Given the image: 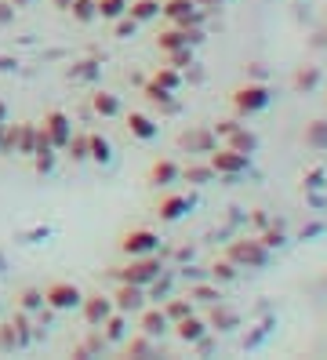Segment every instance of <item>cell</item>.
<instances>
[{
	"instance_id": "obj_46",
	"label": "cell",
	"mask_w": 327,
	"mask_h": 360,
	"mask_svg": "<svg viewBox=\"0 0 327 360\" xmlns=\"http://www.w3.org/2000/svg\"><path fill=\"white\" fill-rule=\"evenodd\" d=\"M51 8L55 11H70V0H51Z\"/></svg>"
},
{
	"instance_id": "obj_28",
	"label": "cell",
	"mask_w": 327,
	"mask_h": 360,
	"mask_svg": "<svg viewBox=\"0 0 327 360\" xmlns=\"http://www.w3.org/2000/svg\"><path fill=\"white\" fill-rule=\"evenodd\" d=\"M15 309H22V313H44V288H22L18 295H15Z\"/></svg>"
},
{
	"instance_id": "obj_36",
	"label": "cell",
	"mask_w": 327,
	"mask_h": 360,
	"mask_svg": "<svg viewBox=\"0 0 327 360\" xmlns=\"http://www.w3.org/2000/svg\"><path fill=\"white\" fill-rule=\"evenodd\" d=\"M160 306H164V313H167V321H171V324L193 313V299H189V295H179V299H164Z\"/></svg>"
},
{
	"instance_id": "obj_16",
	"label": "cell",
	"mask_w": 327,
	"mask_h": 360,
	"mask_svg": "<svg viewBox=\"0 0 327 360\" xmlns=\"http://www.w3.org/2000/svg\"><path fill=\"white\" fill-rule=\"evenodd\" d=\"M113 306L120 309V313H139L142 306H146V288H139V284H117V291H113Z\"/></svg>"
},
{
	"instance_id": "obj_33",
	"label": "cell",
	"mask_w": 327,
	"mask_h": 360,
	"mask_svg": "<svg viewBox=\"0 0 327 360\" xmlns=\"http://www.w3.org/2000/svg\"><path fill=\"white\" fill-rule=\"evenodd\" d=\"M291 84H295V91H313V88H320V66H298L295 77H291Z\"/></svg>"
},
{
	"instance_id": "obj_27",
	"label": "cell",
	"mask_w": 327,
	"mask_h": 360,
	"mask_svg": "<svg viewBox=\"0 0 327 360\" xmlns=\"http://www.w3.org/2000/svg\"><path fill=\"white\" fill-rule=\"evenodd\" d=\"M182 179L193 182V186H207V182H214L218 175H214V167H211L207 157H204V160H189V164L182 167Z\"/></svg>"
},
{
	"instance_id": "obj_20",
	"label": "cell",
	"mask_w": 327,
	"mask_h": 360,
	"mask_svg": "<svg viewBox=\"0 0 327 360\" xmlns=\"http://www.w3.org/2000/svg\"><path fill=\"white\" fill-rule=\"evenodd\" d=\"M102 338H105V342L109 346H117V342H124V338H127V313H120V309H113V313H109L105 316V321H102Z\"/></svg>"
},
{
	"instance_id": "obj_12",
	"label": "cell",
	"mask_w": 327,
	"mask_h": 360,
	"mask_svg": "<svg viewBox=\"0 0 327 360\" xmlns=\"http://www.w3.org/2000/svg\"><path fill=\"white\" fill-rule=\"evenodd\" d=\"M124 117V128H127V135L131 139H139V142H153L160 135V124L153 120L149 113H142V110H131V113H120Z\"/></svg>"
},
{
	"instance_id": "obj_19",
	"label": "cell",
	"mask_w": 327,
	"mask_h": 360,
	"mask_svg": "<svg viewBox=\"0 0 327 360\" xmlns=\"http://www.w3.org/2000/svg\"><path fill=\"white\" fill-rule=\"evenodd\" d=\"M30 346V338L18 331V324H15V316H0V353H15V349H26Z\"/></svg>"
},
{
	"instance_id": "obj_50",
	"label": "cell",
	"mask_w": 327,
	"mask_h": 360,
	"mask_svg": "<svg viewBox=\"0 0 327 360\" xmlns=\"http://www.w3.org/2000/svg\"><path fill=\"white\" fill-rule=\"evenodd\" d=\"M0 135H4V124H0Z\"/></svg>"
},
{
	"instance_id": "obj_23",
	"label": "cell",
	"mask_w": 327,
	"mask_h": 360,
	"mask_svg": "<svg viewBox=\"0 0 327 360\" xmlns=\"http://www.w3.org/2000/svg\"><path fill=\"white\" fill-rule=\"evenodd\" d=\"M37 142H40L37 124H18V128H15V153H18V157H33Z\"/></svg>"
},
{
	"instance_id": "obj_11",
	"label": "cell",
	"mask_w": 327,
	"mask_h": 360,
	"mask_svg": "<svg viewBox=\"0 0 327 360\" xmlns=\"http://www.w3.org/2000/svg\"><path fill=\"white\" fill-rule=\"evenodd\" d=\"M179 179H182V164L174 160V157H157V160L149 164V172H146V182L153 189H171Z\"/></svg>"
},
{
	"instance_id": "obj_34",
	"label": "cell",
	"mask_w": 327,
	"mask_h": 360,
	"mask_svg": "<svg viewBox=\"0 0 327 360\" xmlns=\"http://www.w3.org/2000/svg\"><path fill=\"white\" fill-rule=\"evenodd\" d=\"M189 299L193 302H200V306H214V302H222V291H218V284H189Z\"/></svg>"
},
{
	"instance_id": "obj_44",
	"label": "cell",
	"mask_w": 327,
	"mask_h": 360,
	"mask_svg": "<svg viewBox=\"0 0 327 360\" xmlns=\"http://www.w3.org/2000/svg\"><path fill=\"white\" fill-rule=\"evenodd\" d=\"M305 186H309V189H316V186H323V172H320V167H313V172H309V175H305Z\"/></svg>"
},
{
	"instance_id": "obj_13",
	"label": "cell",
	"mask_w": 327,
	"mask_h": 360,
	"mask_svg": "<svg viewBox=\"0 0 327 360\" xmlns=\"http://www.w3.org/2000/svg\"><path fill=\"white\" fill-rule=\"evenodd\" d=\"M139 331L142 335H149V338H164L167 331H171V321H167V313H164V306L157 302V306H142L139 309Z\"/></svg>"
},
{
	"instance_id": "obj_18",
	"label": "cell",
	"mask_w": 327,
	"mask_h": 360,
	"mask_svg": "<svg viewBox=\"0 0 327 360\" xmlns=\"http://www.w3.org/2000/svg\"><path fill=\"white\" fill-rule=\"evenodd\" d=\"M87 105H91V113H95V117H102V120H113V117H120V113H124L120 98H117L113 91H105V88L91 91V98H87Z\"/></svg>"
},
{
	"instance_id": "obj_7",
	"label": "cell",
	"mask_w": 327,
	"mask_h": 360,
	"mask_svg": "<svg viewBox=\"0 0 327 360\" xmlns=\"http://www.w3.org/2000/svg\"><path fill=\"white\" fill-rule=\"evenodd\" d=\"M37 128H40L44 139H48V146L65 150V142H70V135H73V120H70V113H65V110H48V113L37 120Z\"/></svg>"
},
{
	"instance_id": "obj_25",
	"label": "cell",
	"mask_w": 327,
	"mask_h": 360,
	"mask_svg": "<svg viewBox=\"0 0 327 360\" xmlns=\"http://www.w3.org/2000/svg\"><path fill=\"white\" fill-rule=\"evenodd\" d=\"M302 142L309 146V150L323 153V150H327V120H323V117H316V120H309V124H305Z\"/></svg>"
},
{
	"instance_id": "obj_1",
	"label": "cell",
	"mask_w": 327,
	"mask_h": 360,
	"mask_svg": "<svg viewBox=\"0 0 327 360\" xmlns=\"http://www.w3.org/2000/svg\"><path fill=\"white\" fill-rule=\"evenodd\" d=\"M109 273H113L117 281H124V284L149 288V284H153V281H157L160 273H164V259L157 255V251H153V255H131L124 266H113Z\"/></svg>"
},
{
	"instance_id": "obj_14",
	"label": "cell",
	"mask_w": 327,
	"mask_h": 360,
	"mask_svg": "<svg viewBox=\"0 0 327 360\" xmlns=\"http://www.w3.org/2000/svg\"><path fill=\"white\" fill-rule=\"evenodd\" d=\"M218 146V135L211 131V128H189V131H182L179 135V150H189V153H211Z\"/></svg>"
},
{
	"instance_id": "obj_22",
	"label": "cell",
	"mask_w": 327,
	"mask_h": 360,
	"mask_svg": "<svg viewBox=\"0 0 327 360\" xmlns=\"http://www.w3.org/2000/svg\"><path fill=\"white\" fill-rule=\"evenodd\" d=\"M127 15L135 18L139 26L157 22V18H160V0H127Z\"/></svg>"
},
{
	"instance_id": "obj_15",
	"label": "cell",
	"mask_w": 327,
	"mask_h": 360,
	"mask_svg": "<svg viewBox=\"0 0 327 360\" xmlns=\"http://www.w3.org/2000/svg\"><path fill=\"white\" fill-rule=\"evenodd\" d=\"M142 98L153 105V110H160V117H171V113H179V98H174V91L160 88V84H142Z\"/></svg>"
},
{
	"instance_id": "obj_49",
	"label": "cell",
	"mask_w": 327,
	"mask_h": 360,
	"mask_svg": "<svg viewBox=\"0 0 327 360\" xmlns=\"http://www.w3.org/2000/svg\"><path fill=\"white\" fill-rule=\"evenodd\" d=\"M0 316H4V299H0Z\"/></svg>"
},
{
	"instance_id": "obj_38",
	"label": "cell",
	"mask_w": 327,
	"mask_h": 360,
	"mask_svg": "<svg viewBox=\"0 0 327 360\" xmlns=\"http://www.w3.org/2000/svg\"><path fill=\"white\" fill-rule=\"evenodd\" d=\"M95 11L102 22H113V18H120L127 11V0H95Z\"/></svg>"
},
{
	"instance_id": "obj_47",
	"label": "cell",
	"mask_w": 327,
	"mask_h": 360,
	"mask_svg": "<svg viewBox=\"0 0 327 360\" xmlns=\"http://www.w3.org/2000/svg\"><path fill=\"white\" fill-rule=\"evenodd\" d=\"M15 8H30V4H37V0H11Z\"/></svg>"
},
{
	"instance_id": "obj_45",
	"label": "cell",
	"mask_w": 327,
	"mask_h": 360,
	"mask_svg": "<svg viewBox=\"0 0 327 360\" xmlns=\"http://www.w3.org/2000/svg\"><path fill=\"white\" fill-rule=\"evenodd\" d=\"M196 4H200V8L207 11V8H218V4H229V0H196Z\"/></svg>"
},
{
	"instance_id": "obj_35",
	"label": "cell",
	"mask_w": 327,
	"mask_h": 360,
	"mask_svg": "<svg viewBox=\"0 0 327 360\" xmlns=\"http://www.w3.org/2000/svg\"><path fill=\"white\" fill-rule=\"evenodd\" d=\"M236 273H240V266H236L233 259H226V255L211 262V281H214V284H229V281H236Z\"/></svg>"
},
{
	"instance_id": "obj_24",
	"label": "cell",
	"mask_w": 327,
	"mask_h": 360,
	"mask_svg": "<svg viewBox=\"0 0 327 360\" xmlns=\"http://www.w3.org/2000/svg\"><path fill=\"white\" fill-rule=\"evenodd\" d=\"M87 160L109 164L113 160V142H109L105 135H98V131H87Z\"/></svg>"
},
{
	"instance_id": "obj_31",
	"label": "cell",
	"mask_w": 327,
	"mask_h": 360,
	"mask_svg": "<svg viewBox=\"0 0 327 360\" xmlns=\"http://www.w3.org/2000/svg\"><path fill=\"white\" fill-rule=\"evenodd\" d=\"M124 349H127V356H153L157 353V338H149V335H127L124 338Z\"/></svg>"
},
{
	"instance_id": "obj_2",
	"label": "cell",
	"mask_w": 327,
	"mask_h": 360,
	"mask_svg": "<svg viewBox=\"0 0 327 360\" xmlns=\"http://www.w3.org/2000/svg\"><path fill=\"white\" fill-rule=\"evenodd\" d=\"M269 102H273V95L262 80H248V84H240V88L229 91V105H233L236 117H255V113L266 110Z\"/></svg>"
},
{
	"instance_id": "obj_8",
	"label": "cell",
	"mask_w": 327,
	"mask_h": 360,
	"mask_svg": "<svg viewBox=\"0 0 327 360\" xmlns=\"http://www.w3.org/2000/svg\"><path fill=\"white\" fill-rule=\"evenodd\" d=\"M160 18H167L171 26H200L204 8L196 0H160Z\"/></svg>"
},
{
	"instance_id": "obj_17",
	"label": "cell",
	"mask_w": 327,
	"mask_h": 360,
	"mask_svg": "<svg viewBox=\"0 0 327 360\" xmlns=\"http://www.w3.org/2000/svg\"><path fill=\"white\" fill-rule=\"evenodd\" d=\"M171 331L179 335L186 346H193V342H200V338H204L211 328H207V321H204V316L189 313V316H182V321H174V324H171Z\"/></svg>"
},
{
	"instance_id": "obj_39",
	"label": "cell",
	"mask_w": 327,
	"mask_h": 360,
	"mask_svg": "<svg viewBox=\"0 0 327 360\" xmlns=\"http://www.w3.org/2000/svg\"><path fill=\"white\" fill-rule=\"evenodd\" d=\"M65 153H70L77 164H80V160H87V131H73V135H70V142H65Z\"/></svg>"
},
{
	"instance_id": "obj_29",
	"label": "cell",
	"mask_w": 327,
	"mask_h": 360,
	"mask_svg": "<svg viewBox=\"0 0 327 360\" xmlns=\"http://www.w3.org/2000/svg\"><path fill=\"white\" fill-rule=\"evenodd\" d=\"M182 44H189V30H186V26H167V30L157 37L160 55H167V51H174V48H182Z\"/></svg>"
},
{
	"instance_id": "obj_41",
	"label": "cell",
	"mask_w": 327,
	"mask_h": 360,
	"mask_svg": "<svg viewBox=\"0 0 327 360\" xmlns=\"http://www.w3.org/2000/svg\"><path fill=\"white\" fill-rule=\"evenodd\" d=\"M164 58H167V66H174V70H186V66H193V44L174 48V51H167Z\"/></svg>"
},
{
	"instance_id": "obj_32",
	"label": "cell",
	"mask_w": 327,
	"mask_h": 360,
	"mask_svg": "<svg viewBox=\"0 0 327 360\" xmlns=\"http://www.w3.org/2000/svg\"><path fill=\"white\" fill-rule=\"evenodd\" d=\"M73 18L77 26H87V22H95L98 11H95V0H70V11H65Z\"/></svg>"
},
{
	"instance_id": "obj_21",
	"label": "cell",
	"mask_w": 327,
	"mask_h": 360,
	"mask_svg": "<svg viewBox=\"0 0 327 360\" xmlns=\"http://www.w3.org/2000/svg\"><path fill=\"white\" fill-rule=\"evenodd\" d=\"M207 328H211V331H218V335H226V331L240 328V316H236L229 306L214 302V306H211V316H207Z\"/></svg>"
},
{
	"instance_id": "obj_3",
	"label": "cell",
	"mask_w": 327,
	"mask_h": 360,
	"mask_svg": "<svg viewBox=\"0 0 327 360\" xmlns=\"http://www.w3.org/2000/svg\"><path fill=\"white\" fill-rule=\"evenodd\" d=\"M226 259H233L240 269H262L269 262V248L262 244L258 237H240V240H229Z\"/></svg>"
},
{
	"instance_id": "obj_30",
	"label": "cell",
	"mask_w": 327,
	"mask_h": 360,
	"mask_svg": "<svg viewBox=\"0 0 327 360\" xmlns=\"http://www.w3.org/2000/svg\"><path fill=\"white\" fill-rule=\"evenodd\" d=\"M102 349H109V342L102 338V331H98V328H87V338L73 346V356H98Z\"/></svg>"
},
{
	"instance_id": "obj_10",
	"label": "cell",
	"mask_w": 327,
	"mask_h": 360,
	"mask_svg": "<svg viewBox=\"0 0 327 360\" xmlns=\"http://www.w3.org/2000/svg\"><path fill=\"white\" fill-rule=\"evenodd\" d=\"M189 207H193V197L174 193V189H164V193L157 197V204H153V215H157L160 222H179Z\"/></svg>"
},
{
	"instance_id": "obj_40",
	"label": "cell",
	"mask_w": 327,
	"mask_h": 360,
	"mask_svg": "<svg viewBox=\"0 0 327 360\" xmlns=\"http://www.w3.org/2000/svg\"><path fill=\"white\" fill-rule=\"evenodd\" d=\"M135 33H139V22H135L127 11H124L120 18H113V37H117V40H131Z\"/></svg>"
},
{
	"instance_id": "obj_48",
	"label": "cell",
	"mask_w": 327,
	"mask_h": 360,
	"mask_svg": "<svg viewBox=\"0 0 327 360\" xmlns=\"http://www.w3.org/2000/svg\"><path fill=\"white\" fill-rule=\"evenodd\" d=\"M0 124H8V105L0 102Z\"/></svg>"
},
{
	"instance_id": "obj_37",
	"label": "cell",
	"mask_w": 327,
	"mask_h": 360,
	"mask_svg": "<svg viewBox=\"0 0 327 360\" xmlns=\"http://www.w3.org/2000/svg\"><path fill=\"white\" fill-rule=\"evenodd\" d=\"M153 84H160V88H167V91H179L182 88V70L157 66V70H153Z\"/></svg>"
},
{
	"instance_id": "obj_43",
	"label": "cell",
	"mask_w": 327,
	"mask_h": 360,
	"mask_svg": "<svg viewBox=\"0 0 327 360\" xmlns=\"http://www.w3.org/2000/svg\"><path fill=\"white\" fill-rule=\"evenodd\" d=\"M258 240L266 244L269 251H273V248H283V244H288V237H283V229H280V226H262Z\"/></svg>"
},
{
	"instance_id": "obj_42",
	"label": "cell",
	"mask_w": 327,
	"mask_h": 360,
	"mask_svg": "<svg viewBox=\"0 0 327 360\" xmlns=\"http://www.w3.org/2000/svg\"><path fill=\"white\" fill-rule=\"evenodd\" d=\"M70 77H73V80H95V77H98V62H95V58H80V62H73Z\"/></svg>"
},
{
	"instance_id": "obj_9",
	"label": "cell",
	"mask_w": 327,
	"mask_h": 360,
	"mask_svg": "<svg viewBox=\"0 0 327 360\" xmlns=\"http://www.w3.org/2000/svg\"><path fill=\"white\" fill-rule=\"evenodd\" d=\"M113 309H117V306H113V295H105V291H84L80 316H84L87 328H102V321H105Z\"/></svg>"
},
{
	"instance_id": "obj_4",
	"label": "cell",
	"mask_w": 327,
	"mask_h": 360,
	"mask_svg": "<svg viewBox=\"0 0 327 360\" xmlns=\"http://www.w3.org/2000/svg\"><path fill=\"white\" fill-rule=\"evenodd\" d=\"M117 251L124 259H131V255H153V251H160V233L149 229V226L124 229L120 240H117Z\"/></svg>"
},
{
	"instance_id": "obj_6",
	"label": "cell",
	"mask_w": 327,
	"mask_h": 360,
	"mask_svg": "<svg viewBox=\"0 0 327 360\" xmlns=\"http://www.w3.org/2000/svg\"><path fill=\"white\" fill-rule=\"evenodd\" d=\"M207 164L214 167V175L222 179H240L251 167V157L248 153H236L233 146H214V150L207 153Z\"/></svg>"
},
{
	"instance_id": "obj_5",
	"label": "cell",
	"mask_w": 327,
	"mask_h": 360,
	"mask_svg": "<svg viewBox=\"0 0 327 360\" xmlns=\"http://www.w3.org/2000/svg\"><path fill=\"white\" fill-rule=\"evenodd\" d=\"M80 299H84V291L73 281H48L44 284V306L51 313H73V309H80Z\"/></svg>"
},
{
	"instance_id": "obj_26",
	"label": "cell",
	"mask_w": 327,
	"mask_h": 360,
	"mask_svg": "<svg viewBox=\"0 0 327 360\" xmlns=\"http://www.w3.org/2000/svg\"><path fill=\"white\" fill-rule=\"evenodd\" d=\"M226 146H233L236 153H248V157H251V153L258 150V135H255L251 128H244V124H240V128H233V131L226 135Z\"/></svg>"
}]
</instances>
